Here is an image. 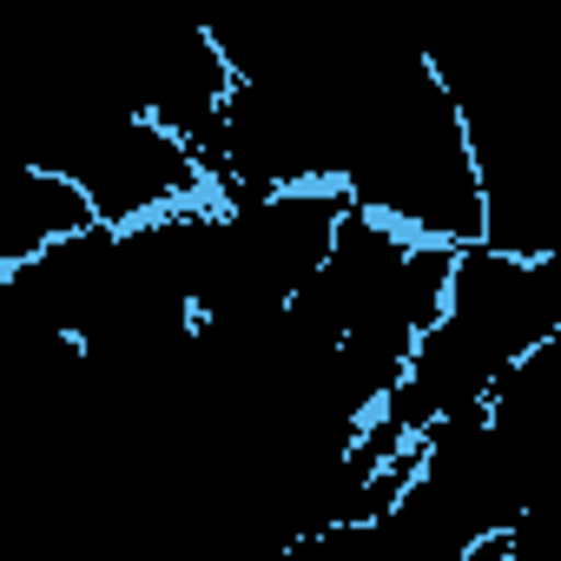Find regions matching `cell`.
Here are the masks:
<instances>
[{
	"label": "cell",
	"instance_id": "cell-2",
	"mask_svg": "<svg viewBox=\"0 0 561 561\" xmlns=\"http://www.w3.org/2000/svg\"><path fill=\"white\" fill-rule=\"evenodd\" d=\"M87 231H100V218H93L87 192L60 165L27 159V165H14L0 179V277L41 264L47 251L73 244Z\"/></svg>",
	"mask_w": 561,
	"mask_h": 561
},
{
	"label": "cell",
	"instance_id": "cell-1",
	"mask_svg": "<svg viewBox=\"0 0 561 561\" xmlns=\"http://www.w3.org/2000/svg\"><path fill=\"white\" fill-rule=\"evenodd\" d=\"M47 165H60L87 192V205L106 231H139V225H165V218L231 205V185L211 172V159L133 106L73 126L47 152Z\"/></svg>",
	"mask_w": 561,
	"mask_h": 561
}]
</instances>
